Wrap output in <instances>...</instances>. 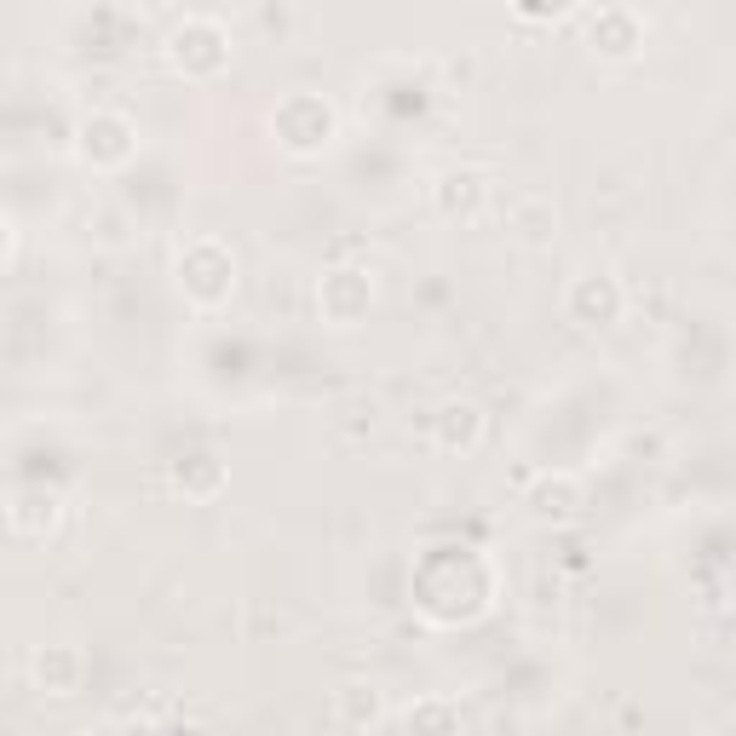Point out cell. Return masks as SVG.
I'll list each match as a JSON object with an SVG mask.
<instances>
[{
    "label": "cell",
    "mask_w": 736,
    "mask_h": 736,
    "mask_svg": "<svg viewBox=\"0 0 736 736\" xmlns=\"http://www.w3.org/2000/svg\"><path fill=\"white\" fill-rule=\"evenodd\" d=\"M374 713H381V697H374V690H363V685L340 690V720L346 725H363V720H374Z\"/></svg>",
    "instance_id": "3957f363"
},
{
    "label": "cell",
    "mask_w": 736,
    "mask_h": 736,
    "mask_svg": "<svg viewBox=\"0 0 736 736\" xmlns=\"http://www.w3.org/2000/svg\"><path fill=\"white\" fill-rule=\"evenodd\" d=\"M478 427H483V420H478L472 404H443V414H437V443H449V449H455V443H478Z\"/></svg>",
    "instance_id": "6da1fadb"
},
{
    "label": "cell",
    "mask_w": 736,
    "mask_h": 736,
    "mask_svg": "<svg viewBox=\"0 0 736 736\" xmlns=\"http://www.w3.org/2000/svg\"><path fill=\"white\" fill-rule=\"evenodd\" d=\"M35 679L63 697V690L75 685V651H40V662H35Z\"/></svg>",
    "instance_id": "7a4b0ae2"
}]
</instances>
